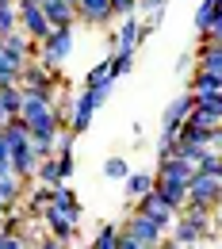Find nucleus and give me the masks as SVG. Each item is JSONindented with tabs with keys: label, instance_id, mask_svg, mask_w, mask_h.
<instances>
[{
	"label": "nucleus",
	"instance_id": "obj_12",
	"mask_svg": "<svg viewBox=\"0 0 222 249\" xmlns=\"http://www.w3.org/2000/svg\"><path fill=\"white\" fill-rule=\"evenodd\" d=\"M42 12L50 27H73L77 23V0H42Z\"/></svg>",
	"mask_w": 222,
	"mask_h": 249
},
{
	"label": "nucleus",
	"instance_id": "obj_22",
	"mask_svg": "<svg viewBox=\"0 0 222 249\" xmlns=\"http://www.w3.org/2000/svg\"><path fill=\"white\" fill-rule=\"evenodd\" d=\"M107 62H111V77L119 81V77H127L130 69H134V50H130V46H115Z\"/></svg>",
	"mask_w": 222,
	"mask_h": 249
},
{
	"label": "nucleus",
	"instance_id": "obj_2",
	"mask_svg": "<svg viewBox=\"0 0 222 249\" xmlns=\"http://www.w3.org/2000/svg\"><path fill=\"white\" fill-rule=\"evenodd\" d=\"M73 54V27H54L38 46H34V58L46 65V69H62Z\"/></svg>",
	"mask_w": 222,
	"mask_h": 249
},
{
	"label": "nucleus",
	"instance_id": "obj_33",
	"mask_svg": "<svg viewBox=\"0 0 222 249\" xmlns=\"http://www.w3.org/2000/svg\"><path fill=\"white\" fill-rule=\"evenodd\" d=\"M54 203H58V207H69V203H77V199H73V192H69L65 184H58L54 188Z\"/></svg>",
	"mask_w": 222,
	"mask_h": 249
},
{
	"label": "nucleus",
	"instance_id": "obj_16",
	"mask_svg": "<svg viewBox=\"0 0 222 249\" xmlns=\"http://www.w3.org/2000/svg\"><path fill=\"white\" fill-rule=\"evenodd\" d=\"M195 69L222 77V46L219 42H207V38H203V46H199V54H195Z\"/></svg>",
	"mask_w": 222,
	"mask_h": 249
},
{
	"label": "nucleus",
	"instance_id": "obj_14",
	"mask_svg": "<svg viewBox=\"0 0 222 249\" xmlns=\"http://www.w3.org/2000/svg\"><path fill=\"white\" fill-rule=\"evenodd\" d=\"M154 177H157V173H154ZM154 188H157V192L169 199V203H172V207H176V211H184V207H188V184L169 180V177H157V180H154Z\"/></svg>",
	"mask_w": 222,
	"mask_h": 249
},
{
	"label": "nucleus",
	"instance_id": "obj_25",
	"mask_svg": "<svg viewBox=\"0 0 222 249\" xmlns=\"http://www.w3.org/2000/svg\"><path fill=\"white\" fill-rule=\"evenodd\" d=\"M154 180H157L154 173H130L127 180H123V188H127V196H130V199H138V196H146V192L154 188Z\"/></svg>",
	"mask_w": 222,
	"mask_h": 249
},
{
	"label": "nucleus",
	"instance_id": "obj_1",
	"mask_svg": "<svg viewBox=\"0 0 222 249\" xmlns=\"http://www.w3.org/2000/svg\"><path fill=\"white\" fill-rule=\"evenodd\" d=\"M115 85H85L81 96L73 100V107H69V130L73 134H85L88 126H92V115L107 104V96H111Z\"/></svg>",
	"mask_w": 222,
	"mask_h": 249
},
{
	"label": "nucleus",
	"instance_id": "obj_37",
	"mask_svg": "<svg viewBox=\"0 0 222 249\" xmlns=\"http://www.w3.org/2000/svg\"><path fill=\"white\" fill-rule=\"evenodd\" d=\"M4 4H16V0H0V8H4Z\"/></svg>",
	"mask_w": 222,
	"mask_h": 249
},
{
	"label": "nucleus",
	"instance_id": "obj_6",
	"mask_svg": "<svg viewBox=\"0 0 222 249\" xmlns=\"http://www.w3.org/2000/svg\"><path fill=\"white\" fill-rule=\"evenodd\" d=\"M134 211H138V215H146V218H154L161 230H169V226L176 222V207L161 196L157 188H150L146 196H138V199H134Z\"/></svg>",
	"mask_w": 222,
	"mask_h": 249
},
{
	"label": "nucleus",
	"instance_id": "obj_24",
	"mask_svg": "<svg viewBox=\"0 0 222 249\" xmlns=\"http://www.w3.org/2000/svg\"><path fill=\"white\" fill-rule=\"evenodd\" d=\"M0 104H4L8 115H19V107H23V85L19 81L16 85H0Z\"/></svg>",
	"mask_w": 222,
	"mask_h": 249
},
{
	"label": "nucleus",
	"instance_id": "obj_3",
	"mask_svg": "<svg viewBox=\"0 0 222 249\" xmlns=\"http://www.w3.org/2000/svg\"><path fill=\"white\" fill-rule=\"evenodd\" d=\"M211 230H215V222H211V211H203V207H188V211H184V218H176V222H172L176 246H195V242H207V238H211Z\"/></svg>",
	"mask_w": 222,
	"mask_h": 249
},
{
	"label": "nucleus",
	"instance_id": "obj_26",
	"mask_svg": "<svg viewBox=\"0 0 222 249\" xmlns=\"http://www.w3.org/2000/svg\"><path fill=\"white\" fill-rule=\"evenodd\" d=\"M85 85H115V77H111V62H107V58H100V62L88 69Z\"/></svg>",
	"mask_w": 222,
	"mask_h": 249
},
{
	"label": "nucleus",
	"instance_id": "obj_5",
	"mask_svg": "<svg viewBox=\"0 0 222 249\" xmlns=\"http://www.w3.org/2000/svg\"><path fill=\"white\" fill-rule=\"evenodd\" d=\"M46 230H50V238H58V242H73L77 238V218H81V207L77 203H69V207H58V203H50L46 211Z\"/></svg>",
	"mask_w": 222,
	"mask_h": 249
},
{
	"label": "nucleus",
	"instance_id": "obj_17",
	"mask_svg": "<svg viewBox=\"0 0 222 249\" xmlns=\"http://www.w3.org/2000/svg\"><path fill=\"white\" fill-rule=\"evenodd\" d=\"M23 65H27V58L12 54V50L0 42V85H16V81H19V73H23Z\"/></svg>",
	"mask_w": 222,
	"mask_h": 249
},
{
	"label": "nucleus",
	"instance_id": "obj_20",
	"mask_svg": "<svg viewBox=\"0 0 222 249\" xmlns=\"http://www.w3.org/2000/svg\"><path fill=\"white\" fill-rule=\"evenodd\" d=\"M222 12L219 0H199V8H195V19H191V27H195V35H207V27L215 23V16Z\"/></svg>",
	"mask_w": 222,
	"mask_h": 249
},
{
	"label": "nucleus",
	"instance_id": "obj_29",
	"mask_svg": "<svg viewBox=\"0 0 222 249\" xmlns=\"http://www.w3.org/2000/svg\"><path fill=\"white\" fill-rule=\"evenodd\" d=\"M92 249H119V230H115V226H103V230L96 234Z\"/></svg>",
	"mask_w": 222,
	"mask_h": 249
},
{
	"label": "nucleus",
	"instance_id": "obj_11",
	"mask_svg": "<svg viewBox=\"0 0 222 249\" xmlns=\"http://www.w3.org/2000/svg\"><path fill=\"white\" fill-rule=\"evenodd\" d=\"M119 19H123V23H119V27L111 31V38H107L111 50H115V46H130V50H138V42H142V19H138L134 12H130V16H119Z\"/></svg>",
	"mask_w": 222,
	"mask_h": 249
},
{
	"label": "nucleus",
	"instance_id": "obj_4",
	"mask_svg": "<svg viewBox=\"0 0 222 249\" xmlns=\"http://www.w3.org/2000/svg\"><path fill=\"white\" fill-rule=\"evenodd\" d=\"M188 207H203V211L222 207V177L195 173V177H191V184H188Z\"/></svg>",
	"mask_w": 222,
	"mask_h": 249
},
{
	"label": "nucleus",
	"instance_id": "obj_13",
	"mask_svg": "<svg viewBox=\"0 0 222 249\" xmlns=\"http://www.w3.org/2000/svg\"><path fill=\"white\" fill-rule=\"evenodd\" d=\"M157 177H169V180L191 184V177H195V165H191L188 157L172 154V157H165V161H157Z\"/></svg>",
	"mask_w": 222,
	"mask_h": 249
},
{
	"label": "nucleus",
	"instance_id": "obj_38",
	"mask_svg": "<svg viewBox=\"0 0 222 249\" xmlns=\"http://www.w3.org/2000/svg\"><path fill=\"white\" fill-rule=\"evenodd\" d=\"M219 226H222V215H219Z\"/></svg>",
	"mask_w": 222,
	"mask_h": 249
},
{
	"label": "nucleus",
	"instance_id": "obj_27",
	"mask_svg": "<svg viewBox=\"0 0 222 249\" xmlns=\"http://www.w3.org/2000/svg\"><path fill=\"white\" fill-rule=\"evenodd\" d=\"M103 177H107V180H127L130 177L127 157H107V161H103Z\"/></svg>",
	"mask_w": 222,
	"mask_h": 249
},
{
	"label": "nucleus",
	"instance_id": "obj_8",
	"mask_svg": "<svg viewBox=\"0 0 222 249\" xmlns=\"http://www.w3.org/2000/svg\"><path fill=\"white\" fill-rule=\"evenodd\" d=\"M77 19L88 23V27H107V23H115L119 16H115L111 0H77Z\"/></svg>",
	"mask_w": 222,
	"mask_h": 249
},
{
	"label": "nucleus",
	"instance_id": "obj_36",
	"mask_svg": "<svg viewBox=\"0 0 222 249\" xmlns=\"http://www.w3.org/2000/svg\"><path fill=\"white\" fill-rule=\"evenodd\" d=\"M8 211H12V207H8V203H4V199H0V215H8Z\"/></svg>",
	"mask_w": 222,
	"mask_h": 249
},
{
	"label": "nucleus",
	"instance_id": "obj_10",
	"mask_svg": "<svg viewBox=\"0 0 222 249\" xmlns=\"http://www.w3.org/2000/svg\"><path fill=\"white\" fill-rule=\"evenodd\" d=\"M191 104H195V96L184 89L180 96H172L169 104H165V111H161V130H176V126L188 119V111H191Z\"/></svg>",
	"mask_w": 222,
	"mask_h": 249
},
{
	"label": "nucleus",
	"instance_id": "obj_32",
	"mask_svg": "<svg viewBox=\"0 0 222 249\" xmlns=\"http://www.w3.org/2000/svg\"><path fill=\"white\" fill-rule=\"evenodd\" d=\"M199 38H207V42H219V46H222V12L215 16V23L207 27V35H199Z\"/></svg>",
	"mask_w": 222,
	"mask_h": 249
},
{
	"label": "nucleus",
	"instance_id": "obj_9",
	"mask_svg": "<svg viewBox=\"0 0 222 249\" xmlns=\"http://www.w3.org/2000/svg\"><path fill=\"white\" fill-rule=\"evenodd\" d=\"M19 27L31 35L34 42H42L46 35L54 31L50 19H46V12H42V4H23V8H19Z\"/></svg>",
	"mask_w": 222,
	"mask_h": 249
},
{
	"label": "nucleus",
	"instance_id": "obj_23",
	"mask_svg": "<svg viewBox=\"0 0 222 249\" xmlns=\"http://www.w3.org/2000/svg\"><path fill=\"white\" fill-rule=\"evenodd\" d=\"M219 89H222V77L203 73V69H195V77H191V85H188L191 96H207V92H219Z\"/></svg>",
	"mask_w": 222,
	"mask_h": 249
},
{
	"label": "nucleus",
	"instance_id": "obj_21",
	"mask_svg": "<svg viewBox=\"0 0 222 249\" xmlns=\"http://www.w3.org/2000/svg\"><path fill=\"white\" fill-rule=\"evenodd\" d=\"M176 134L180 138H188V142H199V146H215V126H199V123H184L176 126Z\"/></svg>",
	"mask_w": 222,
	"mask_h": 249
},
{
	"label": "nucleus",
	"instance_id": "obj_31",
	"mask_svg": "<svg viewBox=\"0 0 222 249\" xmlns=\"http://www.w3.org/2000/svg\"><path fill=\"white\" fill-rule=\"evenodd\" d=\"M58 157V169H62V180H69L73 177V150H62V154H54Z\"/></svg>",
	"mask_w": 222,
	"mask_h": 249
},
{
	"label": "nucleus",
	"instance_id": "obj_30",
	"mask_svg": "<svg viewBox=\"0 0 222 249\" xmlns=\"http://www.w3.org/2000/svg\"><path fill=\"white\" fill-rule=\"evenodd\" d=\"M50 203H54V188H34L31 192V211H46V207H50Z\"/></svg>",
	"mask_w": 222,
	"mask_h": 249
},
{
	"label": "nucleus",
	"instance_id": "obj_19",
	"mask_svg": "<svg viewBox=\"0 0 222 249\" xmlns=\"http://www.w3.org/2000/svg\"><path fill=\"white\" fill-rule=\"evenodd\" d=\"M0 42H4V46H8L12 54H19V58H31V54H34V46H38V42H34L31 35L23 31V27H16V31H8L4 38H0Z\"/></svg>",
	"mask_w": 222,
	"mask_h": 249
},
{
	"label": "nucleus",
	"instance_id": "obj_7",
	"mask_svg": "<svg viewBox=\"0 0 222 249\" xmlns=\"http://www.w3.org/2000/svg\"><path fill=\"white\" fill-rule=\"evenodd\" d=\"M123 234H130L138 249H154V246H161V234H165V230H161L154 218H146V215L134 211V215L123 222Z\"/></svg>",
	"mask_w": 222,
	"mask_h": 249
},
{
	"label": "nucleus",
	"instance_id": "obj_28",
	"mask_svg": "<svg viewBox=\"0 0 222 249\" xmlns=\"http://www.w3.org/2000/svg\"><path fill=\"white\" fill-rule=\"evenodd\" d=\"M16 27H19V8H16V4H4V8H0V38L8 31H16Z\"/></svg>",
	"mask_w": 222,
	"mask_h": 249
},
{
	"label": "nucleus",
	"instance_id": "obj_35",
	"mask_svg": "<svg viewBox=\"0 0 222 249\" xmlns=\"http://www.w3.org/2000/svg\"><path fill=\"white\" fill-rule=\"evenodd\" d=\"M161 4H169V0H138L142 12H154V8H161Z\"/></svg>",
	"mask_w": 222,
	"mask_h": 249
},
{
	"label": "nucleus",
	"instance_id": "obj_15",
	"mask_svg": "<svg viewBox=\"0 0 222 249\" xmlns=\"http://www.w3.org/2000/svg\"><path fill=\"white\" fill-rule=\"evenodd\" d=\"M34 165H38V154H34L31 146H16L12 150V173L19 180H34Z\"/></svg>",
	"mask_w": 222,
	"mask_h": 249
},
{
	"label": "nucleus",
	"instance_id": "obj_34",
	"mask_svg": "<svg viewBox=\"0 0 222 249\" xmlns=\"http://www.w3.org/2000/svg\"><path fill=\"white\" fill-rule=\"evenodd\" d=\"M0 169H12V150L4 142V134H0Z\"/></svg>",
	"mask_w": 222,
	"mask_h": 249
},
{
	"label": "nucleus",
	"instance_id": "obj_18",
	"mask_svg": "<svg viewBox=\"0 0 222 249\" xmlns=\"http://www.w3.org/2000/svg\"><path fill=\"white\" fill-rule=\"evenodd\" d=\"M34 180H38V184H46V188L65 184V180H62V169H58V157H54V154H50V157H38V165H34Z\"/></svg>",
	"mask_w": 222,
	"mask_h": 249
}]
</instances>
